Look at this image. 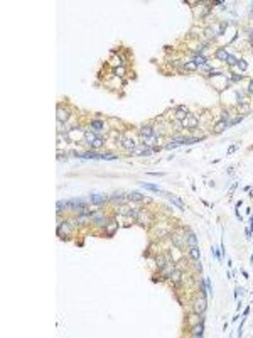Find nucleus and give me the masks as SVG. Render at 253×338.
<instances>
[{"instance_id":"obj_1","label":"nucleus","mask_w":253,"mask_h":338,"mask_svg":"<svg viewBox=\"0 0 253 338\" xmlns=\"http://www.w3.org/2000/svg\"><path fill=\"white\" fill-rule=\"evenodd\" d=\"M84 139H86V144H89L91 147H98V146H101V142H103L101 137H96V135H95L93 132H89V130L84 132Z\"/></svg>"},{"instance_id":"obj_2","label":"nucleus","mask_w":253,"mask_h":338,"mask_svg":"<svg viewBox=\"0 0 253 338\" xmlns=\"http://www.w3.org/2000/svg\"><path fill=\"white\" fill-rule=\"evenodd\" d=\"M206 311V297H197V299H194V313H197V314H202V313Z\"/></svg>"},{"instance_id":"obj_3","label":"nucleus","mask_w":253,"mask_h":338,"mask_svg":"<svg viewBox=\"0 0 253 338\" xmlns=\"http://www.w3.org/2000/svg\"><path fill=\"white\" fill-rule=\"evenodd\" d=\"M106 200H108V198L105 196V194H98V193L89 194V203H95V205H103V203H106Z\"/></svg>"},{"instance_id":"obj_4","label":"nucleus","mask_w":253,"mask_h":338,"mask_svg":"<svg viewBox=\"0 0 253 338\" xmlns=\"http://www.w3.org/2000/svg\"><path fill=\"white\" fill-rule=\"evenodd\" d=\"M67 119H69V112H67L66 108L59 107V108H57V122H66Z\"/></svg>"},{"instance_id":"obj_5","label":"nucleus","mask_w":253,"mask_h":338,"mask_svg":"<svg viewBox=\"0 0 253 338\" xmlns=\"http://www.w3.org/2000/svg\"><path fill=\"white\" fill-rule=\"evenodd\" d=\"M187 117H189V112H187V108H184V107H179V108L176 110V119H177V120H187Z\"/></svg>"},{"instance_id":"obj_6","label":"nucleus","mask_w":253,"mask_h":338,"mask_svg":"<svg viewBox=\"0 0 253 338\" xmlns=\"http://www.w3.org/2000/svg\"><path fill=\"white\" fill-rule=\"evenodd\" d=\"M89 127H91L93 132H101V130H105V122L103 120H93Z\"/></svg>"},{"instance_id":"obj_7","label":"nucleus","mask_w":253,"mask_h":338,"mask_svg":"<svg viewBox=\"0 0 253 338\" xmlns=\"http://www.w3.org/2000/svg\"><path fill=\"white\" fill-rule=\"evenodd\" d=\"M167 198H169V201L172 203V205H176V206H179L181 210H186V205L179 200L177 196H174V194H167Z\"/></svg>"},{"instance_id":"obj_8","label":"nucleus","mask_w":253,"mask_h":338,"mask_svg":"<svg viewBox=\"0 0 253 338\" xmlns=\"http://www.w3.org/2000/svg\"><path fill=\"white\" fill-rule=\"evenodd\" d=\"M140 135L144 139H152L154 137V130H152V127H142L140 129Z\"/></svg>"},{"instance_id":"obj_9","label":"nucleus","mask_w":253,"mask_h":338,"mask_svg":"<svg viewBox=\"0 0 253 338\" xmlns=\"http://www.w3.org/2000/svg\"><path fill=\"white\" fill-rule=\"evenodd\" d=\"M132 154H133V156H150V154H152V149H149V147L133 149V151H132Z\"/></svg>"},{"instance_id":"obj_10","label":"nucleus","mask_w":253,"mask_h":338,"mask_svg":"<svg viewBox=\"0 0 253 338\" xmlns=\"http://www.w3.org/2000/svg\"><path fill=\"white\" fill-rule=\"evenodd\" d=\"M216 57H218V59H221V61H228L230 54L226 52V49H224V47H219V49L216 51Z\"/></svg>"},{"instance_id":"obj_11","label":"nucleus","mask_w":253,"mask_h":338,"mask_svg":"<svg viewBox=\"0 0 253 338\" xmlns=\"http://www.w3.org/2000/svg\"><path fill=\"white\" fill-rule=\"evenodd\" d=\"M137 218L142 222V223H149V222H152V215H149V213H144V211H139V216Z\"/></svg>"},{"instance_id":"obj_12","label":"nucleus","mask_w":253,"mask_h":338,"mask_svg":"<svg viewBox=\"0 0 253 338\" xmlns=\"http://www.w3.org/2000/svg\"><path fill=\"white\" fill-rule=\"evenodd\" d=\"M122 146H123L125 149H128V151H133L135 141H133V139H123V141H122Z\"/></svg>"},{"instance_id":"obj_13","label":"nucleus","mask_w":253,"mask_h":338,"mask_svg":"<svg viewBox=\"0 0 253 338\" xmlns=\"http://www.w3.org/2000/svg\"><path fill=\"white\" fill-rule=\"evenodd\" d=\"M202 331H204V325H202V321L197 325V326L192 328V335L194 337H202Z\"/></svg>"},{"instance_id":"obj_14","label":"nucleus","mask_w":253,"mask_h":338,"mask_svg":"<svg viewBox=\"0 0 253 338\" xmlns=\"http://www.w3.org/2000/svg\"><path fill=\"white\" fill-rule=\"evenodd\" d=\"M192 61L196 63L197 66H199V64H201V66H204V64H206V63H208V59H206V57H204V56H201V54H196V56L192 57Z\"/></svg>"},{"instance_id":"obj_15","label":"nucleus","mask_w":253,"mask_h":338,"mask_svg":"<svg viewBox=\"0 0 253 338\" xmlns=\"http://www.w3.org/2000/svg\"><path fill=\"white\" fill-rule=\"evenodd\" d=\"M189 255H191L192 260L197 262V260H199V249H197V247H191V249H189Z\"/></svg>"},{"instance_id":"obj_16","label":"nucleus","mask_w":253,"mask_h":338,"mask_svg":"<svg viewBox=\"0 0 253 338\" xmlns=\"http://www.w3.org/2000/svg\"><path fill=\"white\" fill-rule=\"evenodd\" d=\"M64 210H69V201H57V213H61Z\"/></svg>"},{"instance_id":"obj_17","label":"nucleus","mask_w":253,"mask_h":338,"mask_svg":"<svg viewBox=\"0 0 253 338\" xmlns=\"http://www.w3.org/2000/svg\"><path fill=\"white\" fill-rule=\"evenodd\" d=\"M184 125L189 127V129H194V127L197 125V119H194V117H187V122L184 120Z\"/></svg>"},{"instance_id":"obj_18","label":"nucleus","mask_w":253,"mask_h":338,"mask_svg":"<svg viewBox=\"0 0 253 338\" xmlns=\"http://www.w3.org/2000/svg\"><path fill=\"white\" fill-rule=\"evenodd\" d=\"M181 276H182V272H181V270H176V269H174V270H171V274H169V277H171V279H172L174 282H177V281H179V279H181Z\"/></svg>"},{"instance_id":"obj_19","label":"nucleus","mask_w":253,"mask_h":338,"mask_svg":"<svg viewBox=\"0 0 253 338\" xmlns=\"http://www.w3.org/2000/svg\"><path fill=\"white\" fill-rule=\"evenodd\" d=\"M142 188H145V189H150V191H154V193H162L159 186H154V184H149V183H142Z\"/></svg>"},{"instance_id":"obj_20","label":"nucleus","mask_w":253,"mask_h":338,"mask_svg":"<svg viewBox=\"0 0 253 338\" xmlns=\"http://www.w3.org/2000/svg\"><path fill=\"white\" fill-rule=\"evenodd\" d=\"M91 220H93L96 225H106V218L100 216V215H93V216H91Z\"/></svg>"},{"instance_id":"obj_21","label":"nucleus","mask_w":253,"mask_h":338,"mask_svg":"<svg viewBox=\"0 0 253 338\" xmlns=\"http://www.w3.org/2000/svg\"><path fill=\"white\" fill-rule=\"evenodd\" d=\"M83 157H84V159H100V154H96L95 151H88V152L83 154Z\"/></svg>"},{"instance_id":"obj_22","label":"nucleus","mask_w":253,"mask_h":338,"mask_svg":"<svg viewBox=\"0 0 253 338\" xmlns=\"http://www.w3.org/2000/svg\"><path fill=\"white\" fill-rule=\"evenodd\" d=\"M187 244L191 245V247H197V239L194 233H189L187 235Z\"/></svg>"},{"instance_id":"obj_23","label":"nucleus","mask_w":253,"mask_h":338,"mask_svg":"<svg viewBox=\"0 0 253 338\" xmlns=\"http://www.w3.org/2000/svg\"><path fill=\"white\" fill-rule=\"evenodd\" d=\"M128 198L132 200V201H144V196H142L140 193H135V191H133V193H130Z\"/></svg>"},{"instance_id":"obj_24","label":"nucleus","mask_w":253,"mask_h":338,"mask_svg":"<svg viewBox=\"0 0 253 338\" xmlns=\"http://www.w3.org/2000/svg\"><path fill=\"white\" fill-rule=\"evenodd\" d=\"M167 264H171V262H167L164 255H159V257H157V265H159L160 269H164V267H165Z\"/></svg>"},{"instance_id":"obj_25","label":"nucleus","mask_w":253,"mask_h":338,"mask_svg":"<svg viewBox=\"0 0 253 338\" xmlns=\"http://www.w3.org/2000/svg\"><path fill=\"white\" fill-rule=\"evenodd\" d=\"M228 125H230V124H228V122H223V120H221L219 124H216V127H214V130H216V132H223V130H224V127H228Z\"/></svg>"},{"instance_id":"obj_26","label":"nucleus","mask_w":253,"mask_h":338,"mask_svg":"<svg viewBox=\"0 0 253 338\" xmlns=\"http://www.w3.org/2000/svg\"><path fill=\"white\" fill-rule=\"evenodd\" d=\"M184 68H186V69H189V71H196V69H197V64L194 61H189V63H186V64H184Z\"/></svg>"},{"instance_id":"obj_27","label":"nucleus","mask_w":253,"mask_h":338,"mask_svg":"<svg viewBox=\"0 0 253 338\" xmlns=\"http://www.w3.org/2000/svg\"><path fill=\"white\" fill-rule=\"evenodd\" d=\"M100 159H108V161H115L117 159V156H113V154H100Z\"/></svg>"},{"instance_id":"obj_28","label":"nucleus","mask_w":253,"mask_h":338,"mask_svg":"<svg viewBox=\"0 0 253 338\" xmlns=\"http://www.w3.org/2000/svg\"><path fill=\"white\" fill-rule=\"evenodd\" d=\"M111 200H115V201H123V196H122V193H113V196H111Z\"/></svg>"},{"instance_id":"obj_29","label":"nucleus","mask_w":253,"mask_h":338,"mask_svg":"<svg viewBox=\"0 0 253 338\" xmlns=\"http://www.w3.org/2000/svg\"><path fill=\"white\" fill-rule=\"evenodd\" d=\"M236 64H238V68H240V69H246V63H245V61H238Z\"/></svg>"},{"instance_id":"obj_30","label":"nucleus","mask_w":253,"mask_h":338,"mask_svg":"<svg viewBox=\"0 0 253 338\" xmlns=\"http://www.w3.org/2000/svg\"><path fill=\"white\" fill-rule=\"evenodd\" d=\"M223 117H221V120H223V122H228V119H230V113H228V112H223Z\"/></svg>"},{"instance_id":"obj_31","label":"nucleus","mask_w":253,"mask_h":338,"mask_svg":"<svg viewBox=\"0 0 253 338\" xmlns=\"http://www.w3.org/2000/svg\"><path fill=\"white\" fill-rule=\"evenodd\" d=\"M228 64H236V59H235L233 56H230L228 57Z\"/></svg>"},{"instance_id":"obj_32","label":"nucleus","mask_w":253,"mask_h":338,"mask_svg":"<svg viewBox=\"0 0 253 338\" xmlns=\"http://www.w3.org/2000/svg\"><path fill=\"white\" fill-rule=\"evenodd\" d=\"M236 149H238V144H236V146H231V147H230V149H228V154H231V152H235V151H236Z\"/></svg>"},{"instance_id":"obj_33","label":"nucleus","mask_w":253,"mask_h":338,"mask_svg":"<svg viewBox=\"0 0 253 338\" xmlns=\"http://www.w3.org/2000/svg\"><path fill=\"white\" fill-rule=\"evenodd\" d=\"M248 93H253V80L250 81V85H248Z\"/></svg>"},{"instance_id":"obj_34","label":"nucleus","mask_w":253,"mask_h":338,"mask_svg":"<svg viewBox=\"0 0 253 338\" xmlns=\"http://www.w3.org/2000/svg\"><path fill=\"white\" fill-rule=\"evenodd\" d=\"M115 73H117V74H123V68H117V69H115Z\"/></svg>"},{"instance_id":"obj_35","label":"nucleus","mask_w":253,"mask_h":338,"mask_svg":"<svg viewBox=\"0 0 253 338\" xmlns=\"http://www.w3.org/2000/svg\"><path fill=\"white\" fill-rule=\"evenodd\" d=\"M235 188H236V183H233V184H231V188H230V194L235 191Z\"/></svg>"},{"instance_id":"obj_36","label":"nucleus","mask_w":253,"mask_h":338,"mask_svg":"<svg viewBox=\"0 0 253 338\" xmlns=\"http://www.w3.org/2000/svg\"><path fill=\"white\" fill-rule=\"evenodd\" d=\"M240 80H241V74L240 76H233V81H240Z\"/></svg>"},{"instance_id":"obj_37","label":"nucleus","mask_w":253,"mask_h":338,"mask_svg":"<svg viewBox=\"0 0 253 338\" xmlns=\"http://www.w3.org/2000/svg\"><path fill=\"white\" fill-rule=\"evenodd\" d=\"M250 228H253V216L250 218Z\"/></svg>"},{"instance_id":"obj_38","label":"nucleus","mask_w":253,"mask_h":338,"mask_svg":"<svg viewBox=\"0 0 253 338\" xmlns=\"http://www.w3.org/2000/svg\"><path fill=\"white\" fill-rule=\"evenodd\" d=\"M252 7H253V4H252Z\"/></svg>"}]
</instances>
